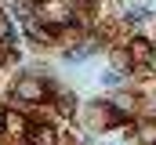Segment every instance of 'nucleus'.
Listing matches in <instances>:
<instances>
[{
	"label": "nucleus",
	"instance_id": "423d86ee",
	"mask_svg": "<svg viewBox=\"0 0 156 145\" xmlns=\"http://www.w3.org/2000/svg\"><path fill=\"white\" fill-rule=\"evenodd\" d=\"M113 69H116V72L131 69V55H127V51H113Z\"/></svg>",
	"mask_w": 156,
	"mask_h": 145
},
{
	"label": "nucleus",
	"instance_id": "6e6552de",
	"mask_svg": "<svg viewBox=\"0 0 156 145\" xmlns=\"http://www.w3.org/2000/svg\"><path fill=\"white\" fill-rule=\"evenodd\" d=\"M0 40H11V44H15V29H11V22H7L4 15H0Z\"/></svg>",
	"mask_w": 156,
	"mask_h": 145
},
{
	"label": "nucleus",
	"instance_id": "9d476101",
	"mask_svg": "<svg viewBox=\"0 0 156 145\" xmlns=\"http://www.w3.org/2000/svg\"><path fill=\"white\" fill-rule=\"evenodd\" d=\"M105 83H109V87H116V83H123V72H105Z\"/></svg>",
	"mask_w": 156,
	"mask_h": 145
},
{
	"label": "nucleus",
	"instance_id": "39448f33",
	"mask_svg": "<svg viewBox=\"0 0 156 145\" xmlns=\"http://www.w3.org/2000/svg\"><path fill=\"white\" fill-rule=\"evenodd\" d=\"M98 51V44H83V47H73V51H66V58L69 62H83V58H91Z\"/></svg>",
	"mask_w": 156,
	"mask_h": 145
},
{
	"label": "nucleus",
	"instance_id": "0eeeda50",
	"mask_svg": "<svg viewBox=\"0 0 156 145\" xmlns=\"http://www.w3.org/2000/svg\"><path fill=\"white\" fill-rule=\"evenodd\" d=\"M58 102H62V116H73V112H76V94H62V98H58Z\"/></svg>",
	"mask_w": 156,
	"mask_h": 145
},
{
	"label": "nucleus",
	"instance_id": "20e7f679",
	"mask_svg": "<svg viewBox=\"0 0 156 145\" xmlns=\"http://www.w3.org/2000/svg\"><path fill=\"white\" fill-rule=\"evenodd\" d=\"M4 127H7L11 134H29V131H33V127H29V123H26V120H22L18 112H7V120H4Z\"/></svg>",
	"mask_w": 156,
	"mask_h": 145
},
{
	"label": "nucleus",
	"instance_id": "f257e3e1",
	"mask_svg": "<svg viewBox=\"0 0 156 145\" xmlns=\"http://www.w3.org/2000/svg\"><path fill=\"white\" fill-rule=\"evenodd\" d=\"M44 94H47V87H44V80H37V76H22L15 83V98L18 102H40Z\"/></svg>",
	"mask_w": 156,
	"mask_h": 145
},
{
	"label": "nucleus",
	"instance_id": "1a4fd4ad",
	"mask_svg": "<svg viewBox=\"0 0 156 145\" xmlns=\"http://www.w3.org/2000/svg\"><path fill=\"white\" fill-rule=\"evenodd\" d=\"M142 142H145V145H156V127H153V123L142 127Z\"/></svg>",
	"mask_w": 156,
	"mask_h": 145
},
{
	"label": "nucleus",
	"instance_id": "7ed1b4c3",
	"mask_svg": "<svg viewBox=\"0 0 156 145\" xmlns=\"http://www.w3.org/2000/svg\"><path fill=\"white\" fill-rule=\"evenodd\" d=\"M55 142H58V134L51 127H33L29 131V145H55Z\"/></svg>",
	"mask_w": 156,
	"mask_h": 145
},
{
	"label": "nucleus",
	"instance_id": "f03ea898",
	"mask_svg": "<svg viewBox=\"0 0 156 145\" xmlns=\"http://www.w3.org/2000/svg\"><path fill=\"white\" fill-rule=\"evenodd\" d=\"M131 58H134V62H153L156 55H153V47H149V40H142V36L131 40Z\"/></svg>",
	"mask_w": 156,
	"mask_h": 145
},
{
	"label": "nucleus",
	"instance_id": "9b49d317",
	"mask_svg": "<svg viewBox=\"0 0 156 145\" xmlns=\"http://www.w3.org/2000/svg\"><path fill=\"white\" fill-rule=\"evenodd\" d=\"M4 120H7V112H0V127H4Z\"/></svg>",
	"mask_w": 156,
	"mask_h": 145
}]
</instances>
